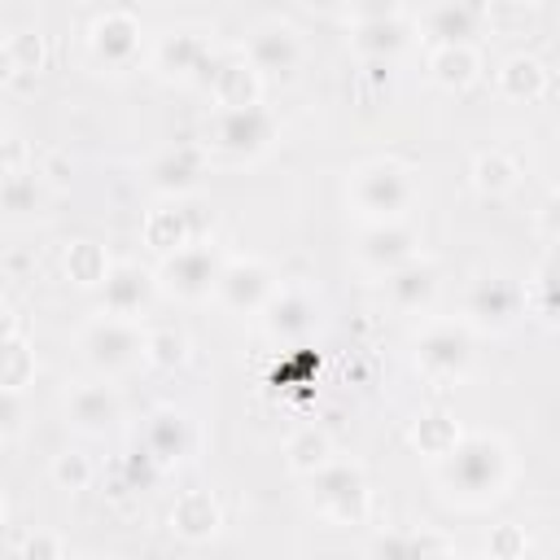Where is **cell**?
Returning <instances> with one entry per match:
<instances>
[{
  "mask_svg": "<svg viewBox=\"0 0 560 560\" xmlns=\"http://www.w3.org/2000/svg\"><path fill=\"white\" fill-rule=\"evenodd\" d=\"M508 446L490 433L459 438L442 459H438V481L451 499L459 503H486L508 486Z\"/></svg>",
  "mask_w": 560,
  "mask_h": 560,
  "instance_id": "obj_1",
  "label": "cell"
},
{
  "mask_svg": "<svg viewBox=\"0 0 560 560\" xmlns=\"http://www.w3.org/2000/svg\"><path fill=\"white\" fill-rule=\"evenodd\" d=\"M416 197V179L411 166L394 162V158H372L350 175V201L359 206V214H368L372 223H389L398 219Z\"/></svg>",
  "mask_w": 560,
  "mask_h": 560,
  "instance_id": "obj_2",
  "label": "cell"
},
{
  "mask_svg": "<svg viewBox=\"0 0 560 560\" xmlns=\"http://www.w3.org/2000/svg\"><path fill=\"white\" fill-rule=\"evenodd\" d=\"M79 346H83V359H88L96 372H105V376L127 372V368H136V363L144 359V332L136 328V319H118V315L92 319V324L83 328Z\"/></svg>",
  "mask_w": 560,
  "mask_h": 560,
  "instance_id": "obj_3",
  "label": "cell"
},
{
  "mask_svg": "<svg viewBox=\"0 0 560 560\" xmlns=\"http://www.w3.org/2000/svg\"><path fill=\"white\" fill-rule=\"evenodd\" d=\"M311 499L324 516L350 525V521H363V512H368V481H363L359 464L328 459L324 468L311 472Z\"/></svg>",
  "mask_w": 560,
  "mask_h": 560,
  "instance_id": "obj_4",
  "label": "cell"
},
{
  "mask_svg": "<svg viewBox=\"0 0 560 560\" xmlns=\"http://www.w3.org/2000/svg\"><path fill=\"white\" fill-rule=\"evenodd\" d=\"M219 271H223L219 254H214L210 245H201V241H188L184 249H175V254L162 258V267H158V284H162L171 298L201 302V298L214 293Z\"/></svg>",
  "mask_w": 560,
  "mask_h": 560,
  "instance_id": "obj_5",
  "label": "cell"
},
{
  "mask_svg": "<svg viewBox=\"0 0 560 560\" xmlns=\"http://www.w3.org/2000/svg\"><path fill=\"white\" fill-rule=\"evenodd\" d=\"M416 363L429 376H464L472 363V337L464 324H429L416 341Z\"/></svg>",
  "mask_w": 560,
  "mask_h": 560,
  "instance_id": "obj_6",
  "label": "cell"
},
{
  "mask_svg": "<svg viewBox=\"0 0 560 560\" xmlns=\"http://www.w3.org/2000/svg\"><path fill=\"white\" fill-rule=\"evenodd\" d=\"M271 293H276V280H271V271L258 258H232V262H223L219 284H214V298L228 311H258V306L271 302Z\"/></svg>",
  "mask_w": 560,
  "mask_h": 560,
  "instance_id": "obj_7",
  "label": "cell"
},
{
  "mask_svg": "<svg viewBox=\"0 0 560 560\" xmlns=\"http://www.w3.org/2000/svg\"><path fill=\"white\" fill-rule=\"evenodd\" d=\"M271 131H276V122H271V114L258 101L254 105H241V109H223L214 118V144L228 149V153H236V158H249V153L267 149Z\"/></svg>",
  "mask_w": 560,
  "mask_h": 560,
  "instance_id": "obj_8",
  "label": "cell"
},
{
  "mask_svg": "<svg viewBox=\"0 0 560 560\" xmlns=\"http://www.w3.org/2000/svg\"><path fill=\"white\" fill-rule=\"evenodd\" d=\"M416 245H420L416 232H411L407 223H398V219H389V223H368L363 236H359V258H363L372 271L389 276L394 267H402V262L416 258Z\"/></svg>",
  "mask_w": 560,
  "mask_h": 560,
  "instance_id": "obj_9",
  "label": "cell"
},
{
  "mask_svg": "<svg viewBox=\"0 0 560 560\" xmlns=\"http://www.w3.org/2000/svg\"><path fill=\"white\" fill-rule=\"evenodd\" d=\"M464 311H468V319L477 324V328H508L512 319H516V311H521V289L512 284V280H503V276H481L472 289H468V302H464Z\"/></svg>",
  "mask_w": 560,
  "mask_h": 560,
  "instance_id": "obj_10",
  "label": "cell"
},
{
  "mask_svg": "<svg viewBox=\"0 0 560 560\" xmlns=\"http://www.w3.org/2000/svg\"><path fill=\"white\" fill-rule=\"evenodd\" d=\"M118 411H122V402H118L114 385H105V381H88L66 398V416L83 433H105L118 420Z\"/></svg>",
  "mask_w": 560,
  "mask_h": 560,
  "instance_id": "obj_11",
  "label": "cell"
},
{
  "mask_svg": "<svg viewBox=\"0 0 560 560\" xmlns=\"http://www.w3.org/2000/svg\"><path fill=\"white\" fill-rule=\"evenodd\" d=\"M136 48H140V26H136V18H131L127 9H105V13L96 18V26H92V52H96L101 61H109V66H122V61L136 57Z\"/></svg>",
  "mask_w": 560,
  "mask_h": 560,
  "instance_id": "obj_12",
  "label": "cell"
},
{
  "mask_svg": "<svg viewBox=\"0 0 560 560\" xmlns=\"http://www.w3.org/2000/svg\"><path fill=\"white\" fill-rule=\"evenodd\" d=\"M385 293L398 311H424L438 293V267L424 262V258H411V262H402L385 276Z\"/></svg>",
  "mask_w": 560,
  "mask_h": 560,
  "instance_id": "obj_13",
  "label": "cell"
},
{
  "mask_svg": "<svg viewBox=\"0 0 560 560\" xmlns=\"http://www.w3.org/2000/svg\"><path fill=\"white\" fill-rule=\"evenodd\" d=\"M302 57L298 48V31L284 22H262L249 35V66L254 70H293Z\"/></svg>",
  "mask_w": 560,
  "mask_h": 560,
  "instance_id": "obj_14",
  "label": "cell"
},
{
  "mask_svg": "<svg viewBox=\"0 0 560 560\" xmlns=\"http://www.w3.org/2000/svg\"><path fill=\"white\" fill-rule=\"evenodd\" d=\"M105 289V315H118V319H131L144 302H149V289H153V276L122 262V267H109V276L101 280Z\"/></svg>",
  "mask_w": 560,
  "mask_h": 560,
  "instance_id": "obj_15",
  "label": "cell"
},
{
  "mask_svg": "<svg viewBox=\"0 0 560 560\" xmlns=\"http://www.w3.org/2000/svg\"><path fill=\"white\" fill-rule=\"evenodd\" d=\"M144 451H149V459H153L158 468L175 464V459L188 451V420H184L175 407L153 411L149 424H144Z\"/></svg>",
  "mask_w": 560,
  "mask_h": 560,
  "instance_id": "obj_16",
  "label": "cell"
},
{
  "mask_svg": "<svg viewBox=\"0 0 560 560\" xmlns=\"http://www.w3.org/2000/svg\"><path fill=\"white\" fill-rule=\"evenodd\" d=\"M267 328L284 341H302L306 332H315V302L298 289H284V293H271L267 302Z\"/></svg>",
  "mask_w": 560,
  "mask_h": 560,
  "instance_id": "obj_17",
  "label": "cell"
},
{
  "mask_svg": "<svg viewBox=\"0 0 560 560\" xmlns=\"http://www.w3.org/2000/svg\"><path fill=\"white\" fill-rule=\"evenodd\" d=\"M171 529L175 534H184V538H210L214 529H219V508H214V499L206 494V490H184L179 499H175V508H171Z\"/></svg>",
  "mask_w": 560,
  "mask_h": 560,
  "instance_id": "obj_18",
  "label": "cell"
},
{
  "mask_svg": "<svg viewBox=\"0 0 560 560\" xmlns=\"http://www.w3.org/2000/svg\"><path fill=\"white\" fill-rule=\"evenodd\" d=\"M402 18H398V9H368V22L359 26V35H354V44L363 48V52H372V57H385V52H394L398 44H402Z\"/></svg>",
  "mask_w": 560,
  "mask_h": 560,
  "instance_id": "obj_19",
  "label": "cell"
},
{
  "mask_svg": "<svg viewBox=\"0 0 560 560\" xmlns=\"http://www.w3.org/2000/svg\"><path fill=\"white\" fill-rule=\"evenodd\" d=\"M201 175V153L192 144H175L153 162V184L158 188H188Z\"/></svg>",
  "mask_w": 560,
  "mask_h": 560,
  "instance_id": "obj_20",
  "label": "cell"
},
{
  "mask_svg": "<svg viewBox=\"0 0 560 560\" xmlns=\"http://www.w3.org/2000/svg\"><path fill=\"white\" fill-rule=\"evenodd\" d=\"M477 74V52L468 44H438L433 52V79L442 88H464Z\"/></svg>",
  "mask_w": 560,
  "mask_h": 560,
  "instance_id": "obj_21",
  "label": "cell"
},
{
  "mask_svg": "<svg viewBox=\"0 0 560 560\" xmlns=\"http://www.w3.org/2000/svg\"><path fill=\"white\" fill-rule=\"evenodd\" d=\"M411 442L424 451V455H433V459H442L455 442H459V429H455V420L451 416H442V411H429V416H420L416 420V429H411Z\"/></svg>",
  "mask_w": 560,
  "mask_h": 560,
  "instance_id": "obj_22",
  "label": "cell"
},
{
  "mask_svg": "<svg viewBox=\"0 0 560 560\" xmlns=\"http://www.w3.org/2000/svg\"><path fill=\"white\" fill-rule=\"evenodd\" d=\"M328 433L324 429H315V424H306V429H298L293 438H289V446H284V455H289V464L298 468V472H315V468H324L328 464Z\"/></svg>",
  "mask_w": 560,
  "mask_h": 560,
  "instance_id": "obj_23",
  "label": "cell"
},
{
  "mask_svg": "<svg viewBox=\"0 0 560 560\" xmlns=\"http://www.w3.org/2000/svg\"><path fill=\"white\" fill-rule=\"evenodd\" d=\"M424 26L433 35H442V44H464V35H472V26H477V9H468V4H438V9L424 13Z\"/></svg>",
  "mask_w": 560,
  "mask_h": 560,
  "instance_id": "obj_24",
  "label": "cell"
},
{
  "mask_svg": "<svg viewBox=\"0 0 560 560\" xmlns=\"http://www.w3.org/2000/svg\"><path fill=\"white\" fill-rule=\"evenodd\" d=\"M144 236H149V245H158L162 254H175V249H184V245L192 241V228H188V214H184V210H158V214L149 219Z\"/></svg>",
  "mask_w": 560,
  "mask_h": 560,
  "instance_id": "obj_25",
  "label": "cell"
},
{
  "mask_svg": "<svg viewBox=\"0 0 560 560\" xmlns=\"http://www.w3.org/2000/svg\"><path fill=\"white\" fill-rule=\"evenodd\" d=\"M66 271L74 284H101L109 276V262H105V249L92 245V241H79L66 249Z\"/></svg>",
  "mask_w": 560,
  "mask_h": 560,
  "instance_id": "obj_26",
  "label": "cell"
},
{
  "mask_svg": "<svg viewBox=\"0 0 560 560\" xmlns=\"http://www.w3.org/2000/svg\"><path fill=\"white\" fill-rule=\"evenodd\" d=\"M35 372V359L26 350L22 337H4L0 341V389H22Z\"/></svg>",
  "mask_w": 560,
  "mask_h": 560,
  "instance_id": "obj_27",
  "label": "cell"
},
{
  "mask_svg": "<svg viewBox=\"0 0 560 560\" xmlns=\"http://www.w3.org/2000/svg\"><path fill=\"white\" fill-rule=\"evenodd\" d=\"M184 354H188V337L179 328H153V332H144V359L153 368H179Z\"/></svg>",
  "mask_w": 560,
  "mask_h": 560,
  "instance_id": "obj_28",
  "label": "cell"
},
{
  "mask_svg": "<svg viewBox=\"0 0 560 560\" xmlns=\"http://www.w3.org/2000/svg\"><path fill=\"white\" fill-rule=\"evenodd\" d=\"M214 88H219L223 109L254 105V70H249V66H223L219 79H214Z\"/></svg>",
  "mask_w": 560,
  "mask_h": 560,
  "instance_id": "obj_29",
  "label": "cell"
},
{
  "mask_svg": "<svg viewBox=\"0 0 560 560\" xmlns=\"http://www.w3.org/2000/svg\"><path fill=\"white\" fill-rule=\"evenodd\" d=\"M542 88V66L534 57H512L503 66V92L508 96H534Z\"/></svg>",
  "mask_w": 560,
  "mask_h": 560,
  "instance_id": "obj_30",
  "label": "cell"
},
{
  "mask_svg": "<svg viewBox=\"0 0 560 560\" xmlns=\"http://www.w3.org/2000/svg\"><path fill=\"white\" fill-rule=\"evenodd\" d=\"M52 481H57L61 490H83V486L92 481V464H88V455H79V451H61V455L52 459Z\"/></svg>",
  "mask_w": 560,
  "mask_h": 560,
  "instance_id": "obj_31",
  "label": "cell"
},
{
  "mask_svg": "<svg viewBox=\"0 0 560 560\" xmlns=\"http://www.w3.org/2000/svg\"><path fill=\"white\" fill-rule=\"evenodd\" d=\"M451 542L433 529H420V534H407L402 538V560H451Z\"/></svg>",
  "mask_w": 560,
  "mask_h": 560,
  "instance_id": "obj_32",
  "label": "cell"
},
{
  "mask_svg": "<svg viewBox=\"0 0 560 560\" xmlns=\"http://www.w3.org/2000/svg\"><path fill=\"white\" fill-rule=\"evenodd\" d=\"M472 171H477V188H486V192H503L512 184V175H516L503 153H481Z\"/></svg>",
  "mask_w": 560,
  "mask_h": 560,
  "instance_id": "obj_33",
  "label": "cell"
},
{
  "mask_svg": "<svg viewBox=\"0 0 560 560\" xmlns=\"http://www.w3.org/2000/svg\"><path fill=\"white\" fill-rule=\"evenodd\" d=\"M197 57H201V44L192 39V35H171L166 44H162V66L166 70H192L197 66Z\"/></svg>",
  "mask_w": 560,
  "mask_h": 560,
  "instance_id": "obj_34",
  "label": "cell"
},
{
  "mask_svg": "<svg viewBox=\"0 0 560 560\" xmlns=\"http://www.w3.org/2000/svg\"><path fill=\"white\" fill-rule=\"evenodd\" d=\"M35 197H39V188H35L31 175H9V179L0 184V206H4V210H31Z\"/></svg>",
  "mask_w": 560,
  "mask_h": 560,
  "instance_id": "obj_35",
  "label": "cell"
},
{
  "mask_svg": "<svg viewBox=\"0 0 560 560\" xmlns=\"http://www.w3.org/2000/svg\"><path fill=\"white\" fill-rule=\"evenodd\" d=\"M4 52H9V66H39V39L35 35H13L9 44H4Z\"/></svg>",
  "mask_w": 560,
  "mask_h": 560,
  "instance_id": "obj_36",
  "label": "cell"
},
{
  "mask_svg": "<svg viewBox=\"0 0 560 560\" xmlns=\"http://www.w3.org/2000/svg\"><path fill=\"white\" fill-rule=\"evenodd\" d=\"M22 424V398L18 389H0V438H13Z\"/></svg>",
  "mask_w": 560,
  "mask_h": 560,
  "instance_id": "obj_37",
  "label": "cell"
},
{
  "mask_svg": "<svg viewBox=\"0 0 560 560\" xmlns=\"http://www.w3.org/2000/svg\"><path fill=\"white\" fill-rule=\"evenodd\" d=\"M521 547H525V538H521L512 525H503V529H499V542H494L490 551H494L499 560H516V556H521Z\"/></svg>",
  "mask_w": 560,
  "mask_h": 560,
  "instance_id": "obj_38",
  "label": "cell"
},
{
  "mask_svg": "<svg viewBox=\"0 0 560 560\" xmlns=\"http://www.w3.org/2000/svg\"><path fill=\"white\" fill-rule=\"evenodd\" d=\"M26 560H61L57 538H52V534H35V538L26 542Z\"/></svg>",
  "mask_w": 560,
  "mask_h": 560,
  "instance_id": "obj_39",
  "label": "cell"
},
{
  "mask_svg": "<svg viewBox=\"0 0 560 560\" xmlns=\"http://www.w3.org/2000/svg\"><path fill=\"white\" fill-rule=\"evenodd\" d=\"M376 560H402V538L394 534V538H385V542H376Z\"/></svg>",
  "mask_w": 560,
  "mask_h": 560,
  "instance_id": "obj_40",
  "label": "cell"
},
{
  "mask_svg": "<svg viewBox=\"0 0 560 560\" xmlns=\"http://www.w3.org/2000/svg\"><path fill=\"white\" fill-rule=\"evenodd\" d=\"M4 66H9V52H4V44H0V74H4Z\"/></svg>",
  "mask_w": 560,
  "mask_h": 560,
  "instance_id": "obj_41",
  "label": "cell"
},
{
  "mask_svg": "<svg viewBox=\"0 0 560 560\" xmlns=\"http://www.w3.org/2000/svg\"><path fill=\"white\" fill-rule=\"evenodd\" d=\"M451 560H459V556H451Z\"/></svg>",
  "mask_w": 560,
  "mask_h": 560,
  "instance_id": "obj_42",
  "label": "cell"
},
{
  "mask_svg": "<svg viewBox=\"0 0 560 560\" xmlns=\"http://www.w3.org/2000/svg\"><path fill=\"white\" fill-rule=\"evenodd\" d=\"M0 512H4V508H0Z\"/></svg>",
  "mask_w": 560,
  "mask_h": 560,
  "instance_id": "obj_43",
  "label": "cell"
}]
</instances>
